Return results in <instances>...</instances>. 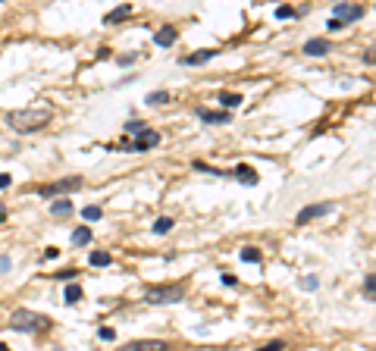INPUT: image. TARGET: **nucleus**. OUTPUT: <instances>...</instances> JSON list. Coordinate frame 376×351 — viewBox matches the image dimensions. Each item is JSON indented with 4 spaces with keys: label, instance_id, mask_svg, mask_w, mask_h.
Here are the masks:
<instances>
[{
    "label": "nucleus",
    "instance_id": "nucleus-1",
    "mask_svg": "<svg viewBox=\"0 0 376 351\" xmlns=\"http://www.w3.org/2000/svg\"><path fill=\"white\" fill-rule=\"evenodd\" d=\"M50 107H25V110H10L7 113V125L19 135H28V132H38L50 122Z\"/></svg>",
    "mask_w": 376,
    "mask_h": 351
},
{
    "label": "nucleus",
    "instance_id": "nucleus-2",
    "mask_svg": "<svg viewBox=\"0 0 376 351\" xmlns=\"http://www.w3.org/2000/svg\"><path fill=\"white\" fill-rule=\"evenodd\" d=\"M47 326H50V320L44 317V313H35L28 307L13 310V317H10V329H16V332H41Z\"/></svg>",
    "mask_w": 376,
    "mask_h": 351
},
{
    "label": "nucleus",
    "instance_id": "nucleus-3",
    "mask_svg": "<svg viewBox=\"0 0 376 351\" xmlns=\"http://www.w3.org/2000/svg\"><path fill=\"white\" fill-rule=\"evenodd\" d=\"M185 298V285H148L145 289V304H179Z\"/></svg>",
    "mask_w": 376,
    "mask_h": 351
},
{
    "label": "nucleus",
    "instance_id": "nucleus-4",
    "mask_svg": "<svg viewBox=\"0 0 376 351\" xmlns=\"http://www.w3.org/2000/svg\"><path fill=\"white\" fill-rule=\"evenodd\" d=\"M157 144H160V132H154V129H145L141 135H135V141H119V147H125V151H135V154L151 151V147H157Z\"/></svg>",
    "mask_w": 376,
    "mask_h": 351
},
{
    "label": "nucleus",
    "instance_id": "nucleus-5",
    "mask_svg": "<svg viewBox=\"0 0 376 351\" xmlns=\"http://www.w3.org/2000/svg\"><path fill=\"white\" fill-rule=\"evenodd\" d=\"M79 188H82V179L73 176V179H60V182H50V185H41L38 195L41 198H53V195H63L66 198L69 192H79Z\"/></svg>",
    "mask_w": 376,
    "mask_h": 351
},
{
    "label": "nucleus",
    "instance_id": "nucleus-6",
    "mask_svg": "<svg viewBox=\"0 0 376 351\" xmlns=\"http://www.w3.org/2000/svg\"><path fill=\"white\" fill-rule=\"evenodd\" d=\"M364 16V7L361 4H335V10H332V19H338V22H354V19H361Z\"/></svg>",
    "mask_w": 376,
    "mask_h": 351
},
{
    "label": "nucleus",
    "instance_id": "nucleus-7",
    "mask_svg": "<svg viewBox=\"0 0 376 351\" xmlns=\"http://www.w3.org/2000/svg\"><path fill=\"white\" fill-rule=\"evenodd\" d=\"M326 213H332V204H311V207L298 210L295 223H298V226H304V223H311V219H317V216H326Z\"/></svg>",
    "mask_w": 376,
    "mask_h": 351
},
{
    "label": "nucleus",
    "instance_id": "nucleus-8",
    "mask_svg": "<svg viewBox=\"0 0 376 351\" xmlns=\"http://www.w3.org/2000/svg\"><path fill=\"white\" fill-rule=\"evenodd\" d=\"M122 351H169V345L163 339H138V342L122 345Z\"/></svg>",
    "mask_w": 376,
    "mask_h": 351
},
{
    "label": "nucleus",
    "instance_id": "nucleus-9",
    "mask_svg": "<svg viewBox=\"0 0 376 351\" xmlns=\"http://www.w3.org/2000/svg\"><path fill=\"white\" fill-rule=\"evenodd\" d=\"M213 57H217V50L204 47V50H194V53H185V57H179V63H182V66H201V63H210Z\"/></svg>",
    "mask_w": 376,
    "mask_h": 351
},
{
    "label": "nucleus",
    "instance_id": "nucleus-10",
    "mask_svg": "<svg viewBox=\"0 0 376 351\" xmlns=\"http://www.w3.org/2000/svg\"><path fill=\"white\" fill-rule=\"evenodd\" d=\"M329 50H332L329 38H311L307 44H304V53H307V57H326Z\"/></svg>",
    "mask_w": 376,
    "mask_h": 351
},
{
    "label": "nucleus",
    "instance_id": "nucleus-11",
    "mask_svg": "<svg viewBox=\"0 0 376 351\" xmlns=\"http://www.w3.org/2000/svg\"><path fill=\"white\" fill-rule=\"evenodd\" d=\"M198 119L210 122V125H223V122L232 119V113H229V110H198Z\"/></svg>",
    "mask_w": 376,
    "mask_h": 351
},
{
    "label": "nucleus",
    "instance_id": "nucleus-12",
    "mask_svg": "<svg viewBox=\"0 0 376 351\" xmlns=\"http://www.w3.org/2000/svg\"><path fill=\"white\" fill-rule=\"evenodd\" d=\"M176 41H179V31H176L173 25H163V28L154 31V44H157V47H173Z\"/></svg>",
    "mask_w": 376,
    "mask_h": 351
},
{
    "label": "nucleus",
    "instance_id": "nucleus-13",
    "mask_svg": "<svg viewBox=\"0 0 376 351\" xmlns=\"http://www.w3.org/2000/svg\"><path fill=\"white\" fill-rule=\"evenodd\" d=\"M232 176H235L238 182H245V185H254L257 182V173H254V166H235V170H232Z\"/></svg>",
    "mask_w": 376,
    "mask_h": 351
},
{
    "label": "nucleus",
    "instance_id": "nucleus-14",
    "mask_svg": "<svg viewBox=\"0 0 376 351\" xmlns=\"http://www.w3.org/2000/svg\"><path fill=\"white\" fill-rule=\"evenodd\" d=\"M125 16H132V4H122V7H116V10H110V13H107V16H104V22H107V25H113V22H122V19H125Z\"/></svg>",
    "mask_w": 376,
    "mask_h": 351
},
{
    "label": "nucleus",
    "instance_id": "nucleus-15",
    "mask_svg": "<svg viewBox=\"0 0 376 351\" xmlns=\"http://www.w3.org/2000/svg\"><path fill=\"white\" fill-rule=\"evenodd\" d=\"M217 101H220L223 107H229V110H235V107L242 104V94H235V91H220Z\"/></svg>",
    "mask_w": 376,
    "mask_h": 351
},
{
    "label": "nucleus",
    "instance_id": "nucleus-16",
    "mask_svg": "<svg viewBox=\"0 0 376 351\" xmlns=\"http://www.w3.org/2000/svg\"><path fill=\"white\" fill-rule=\"evenodd\" d=\"M50 213H53V216H69V213H73V204H69L66 198H57V201L50 204Z\"/></svg>",
    "mask_w": 376,
    "mask_h": 351
},
{
    "label": "nucleus",
    "instance_id": "nucleus-17",
    "mask_svg": "<svg viewBox=\"0 0 376 351\" xmlns=\"http://www.w3.org/2000/svg\"><path fill=\"white\" fill-rule=\"evenodd\" d=\"M82 295H85V292H82L79 282H69L66 292H63V298H66V304H76V301H82Z\"/></svg>",
    "mask_w": 376,
    "mask_h": 351
},
{
    "label": "nucleus",
    "instance_id": "nucleus-18",
    "mask_svg": "<svg viewBox=\"0 0 376 351\" xmlns=\"http://www.w3.org/2000/svg\"><path fill=\"white\" fill-rule=\"evenodd\" d=\"M88 264H91V267H110V264H113V254H107V251H94L91 257H88Z\"/></svg>",
    "mask_w": 376,
    "mask_h": 351
},
{
    "label": "nucleus",
    "instance_id": "nucleus-19",
    "mask_svg": "<svg viewBox=\"0 0 376 351\" xmlns=\"http://www.w3.org/2000/svg\"><path fill=\"white\" fill-rule=\"evenodd\" d=\"M238 254H242V261H245V264H260V257H263V254H260V251H257L254 245H248V248H242Z\"/></svg>",
    "mask_w": 376,
    "mask_h": 351
},
{
    "label": "nucleus",
    "instance_id": "nucleus-20",
    "mask_svg": "<svg viewBox=\"0 0 376 351\" xmlns=\"http://www.w3.org/2000/svg\"><path fill=\"white\" fill-rule=\"evenodd\" d=\"M166 101H169L166 91H151V94L145 98V104H148V107H160V104H166Z\"/></svg>",
    "mask_w": 376,
    "mask_h": 351
},
{
    "label": "nucleus",
    "instance_id": "nucleus-21",
    "mask_svg": "<svg viewBox=\"0 0 376 351\" xmlns=\"http://www.w3.org/2000/svg\"><path fill=\"white\" fill-rule=\"evenodd\" d=\"M169 229H173V216H160L157 223H154V232H157V235H166Z\"/></svg>",
    "mask_w": 376,
    "mask_h": 351
},
{
    "label": "nucleus",
    "instance_id": "nucleus-22",
    "mask_svg": "<svg viewBox=\"0 0 376 351\" xmlns=\"http://www.w3.org/2000/svg\"><path fill=\"white\" fill-rule=\"evenodd\" d=\"M88 242H91V229H88V226L73 232V245H88Z\"/></svg>",
    "mask_w": 376,
    "mask_h": 351
},
{
    "label": "nucleus",
    "instance_id": "nucleus-23",
    "mask_svg": "<svg viewBox=\"0 0 376 351\" xmlns=\"http://www.w3.org/2000/svg\"><path fill=\"white\" fill-rule=\"evenodd\" d=\"M82 216H85V223H97L104 216V210L100 207H82Z\"/></svg>",
    "mask_w": 376,
    "mask_h": 351
},
{
    "label": "nucleus",
    "instance_id": "nucleus-24",
    "mask_svg": "<svg viewBox=\"0 0 376 351\" xmlns=\"http://www.w3.org/2000/svg\"><path fill=\"white\" fill-rule=\"evenodd\" d=\"M364 295H367V298H376V273H370L364 279Z\"/></svg>",
    "mask_w": 376,
    "mask_h": 351
},
{
    "label": "nucleus",
    "instance_id": "nucleus-25",
    "mask_svg": "<svg viewBox=\"0 0 376 351\" xmlns=\"http://www.w3.org/2000/svg\"><path fill=\"white\" fill-rule=\"evenodd\" d=\"M97 339H100V342H113V339H116V329L100 326V329H97Z\"/></svg>",
    "mask_w": 376,
    "mask_h": 351
},
{
    "label": "nucleus",
    "instance_id": "nucleus-26",
    "mask_svg": "<svg viewBox=\"0 0 376 351\" xmlns=\"http://www.w3.org/2000/svg\"><path fill=\"white\" fill-rule=\"evenodd\" d=\"M301 289L317 292V289H320V279H317V276H304V279H301Z\"/></svg>",
    "mask_w": 376,
    "mask_h": 351
},
{
    "label": "nucleus",
    "instance_id": "nucleus-27",
    "mask_svg": "<svg viewBox=\"0 0 376 351\" xmlns=\"http://www.w3.org/2000/svg\"><path fill=\"white\" fill-rule=\"evenodd\" d=\"M145 122H125V132H132V135H141V132H145Z\"/></svg>",
    "mask_w": 376,
    "mask_h": 351
},
{
    "label": "nucleus",
    "instance_id": "nucleus-28",
    "mask_svg": "<svg viewBox=\"0 0 376 351\" xmlns=\"http://www.w3.org/2000/svg\"><path fill=\"white\" fill-rule=\"evenodd\" d=\"M292 16H295L292 7H276V19H292Z\"/></svg>",
    "mask_w": 376,
    "mask_h": 351
},
{
    "label": "nucleus",
    "instance_id": "nucleus-29",
    "mask_svg": "<svg viewBox=\"0 0 376 351\" xmlns=\"http://www.w3.org/2000/svg\"><path fill=\"white\" fill-rule=\"evenodd\" d=\"M282 348H285V342H282V339H273L270 345H263V348H257V351H282Z\"/></svg>",
    "mask_w": 376,
    "mask_h": 351
},
{
    "label": "nucleus",
    "instance_id": "nucleus-30",
    "mask_svg": "<svg viewBox=\"0 0 376 351\" xmlns=\"http://www.w3.org/2000/svg\"><path fill=\"white\" fill-rule=\"evenodd\" d=\"M364 63H367V66H376V44H373L370 50H364Z\"/></svg>",
    "mask_w": 376,
    "mask_h": 351
},
{
    "label": "nucleus",
    "instance_id": "nucleus-31",
    "mask_svg": "<svg viewBox=\"0 0 376 351\" xmlns=\"http://www.w3.org/2000/svg\"><path fill=\"white\" fill-rule=\"evenodd\" d=\"M135 60H138V53H122V57H119L116 63H119V66H132Z\"/></svg>",
    "mask_w": 376,
    "mask_h": 351
},
{
    "label": "nucleus",
    "instance_id": "nucleus-32",
    "mask_svg": "<svg viewBox=\"0 0 376 351\" xmlns=\"http://www.w3.org/2000/svg\"><path fill=\"white\" fill-rule=\"evenodd\" d=\"M10 182H13V176H10V173H0V192L10 188Z\"/></svg>",
    "mask_w": 376,
    "mask_h": 351
},
{
    "label": "nucleus",
    "instance_id": "nucleus-33",
    "mask_svg": "<svg viewBox=\"0 0 376 351\" xmlns=\"http://www.w3.org/2000/svg\"><path fill=\"white\" fill-rule=\"evenodd\" d=\"M44 257H47V261H57V257H60V248H47Z\"/></svg>",
    "mask_w": 376,
    "mask_h": 351
},
{
    "label": "nucleus",
    "instance_id": "nucleus-34",
    "mask_svg": "<svg viewBox=\"0 0 376 351\" xmlns=\"http://www.w3.org/2000/svg\"><path fill=\"white\" fill-rule=\"evenodd\" d=\"M223 285H238V279L232 273H223Z\"/></svg>",
    "mask_w": 376,
    "mask_h": 351
},
{
    "label": "nucleus",
    "instance_id": "nucleus-35",
    "mask_svg": "<svg viewBox=\"0 0 376 351\" xmlns=\"http://www.w3.org/2000/svg\"><path fill=\"white\" fill-rule=\"evenodd\" d=\"M73 276H76V270H63V273L53 276V279H73Z\"/></svg>",
    "mask_w": 376,
    "mask_h": 351
},
{
    "label": "nucleus",
    "instance_id": "nucleus-36",
    "mask_svg": "<svg viewBox=\"0 0 376 351\" xmlns=\"http://www.w3.org/2000/svg\"><path fill=\"white\" fill-rule=\"evenodd\" d=\"M326 28H329V31H338V28H345V25L338 22V19H329V25H326Z\"/></svg>",
    "mask_w": 376,
    "mask_h": 351
},
{
    "label": "nucleus",
    "instance_id": "nucleus-37",
    "mask_svg": "<svg viewBox=\"0 0 376 351\" xmlns=\"http://www.w3.org/2000/svg\"><path fill=\"white\" fill-rule=\"evenodd\" d=\"M4 270H10V257H0V273Z\"/></svg>",
    "mask_w": 376,
    "mask_h": 351
},
{
    "label": "nucleus",
    "instance_id": "nucleus-38",
    "mask_svg": "<svg viewBox=\"0 0 376 351\" xmlns=\"http://www.w3.org/2000/svg\"><path fill=\"white\" fill-rule=\"evenodd\" d=\"M7 219V204H0V223Z\"/></svg>",
    "mask_w": 376,
    "mask_h": 351
},
{
    "label": "nucleus",
    "instance_id": "nucleus-39",
    "mask_svg": "<svg viewBox=\"0 0 376 351\" xmlns=\"http://www.w3.org/2000/svg\"><path fill=\"white\" fill-rule=\"evenodd\" d=\"M0 351H10V348H7V345H4V342H0Z\"/></svg>",
    "mask_w": 376,
    "mask_h": 351
}]
</instances>
